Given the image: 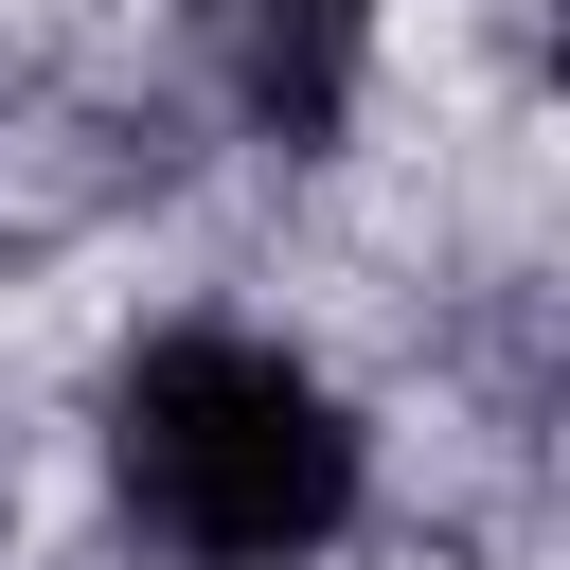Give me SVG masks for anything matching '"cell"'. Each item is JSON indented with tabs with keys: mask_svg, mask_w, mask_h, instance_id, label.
Wrapping results in <instances>:
<instances>
[{
	"mask_svg": "<svg viewBox=\"0 0 570 570\" xmlns=\"http://www.w3.org/2000/svg\"><path fill=\"white\" fill-rule=\"evenodd\" d=\"M107 499L160 570H321L374 499V428L249 321H160L107 374Z\"/></svg>",
	"mask_w": 570,
	"mask_h": 570,
	"instance_id": "obj_1",
	"label": "cell"
},
{
	"mask_svg": "<svg viewBox=\"0 0 570 570\" xmlns=\"http://www.w3.org/2000/svg\"><path fill=\"white\" fill-rule=\"evenodd\" d=\"M196 53H214V107L285 160H321L356 125V71H374V18L356 0H196Z\"/></svg>",
	"mask_w": 570,
	"mask_h": 570,
	"instance_id": "obj_2",
	"label": "cell"
}]
</instances>
